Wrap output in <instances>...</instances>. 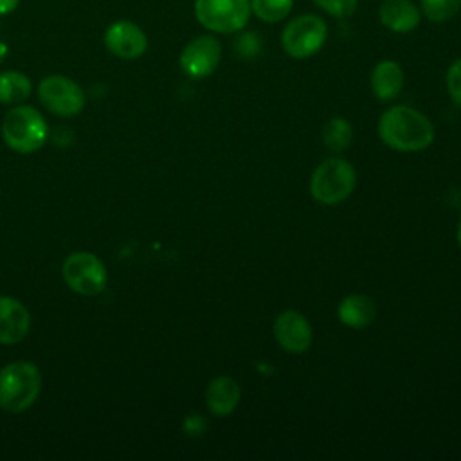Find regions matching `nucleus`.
<instances>
[{
	"instance_id": "nucleus-1",
	"label": "nucleus",
	"mask_w": 461,
	"mask_h": 461,
	"mask_svg": "<svg viewBox=\"0 0 461 461\" xmlns=\"http://www.w3.org/2000/svg\"><path fill=\"white\" fill-rule=\"evenodd\" d=\"M378 137L391 149L403 153L421 151L432 144L434 126L421 112L398 104L380 115Z\"/></svg>"
},
{
	"instance_id": "nucleus-2",
	"label": "nucleus",
	"mask_w": 461,
	"mask_h": 461,
	"mask_svg": "<svg viewBox=\"0 0 461 461\" xmlns=\"http://www.w3.org/2000/svg\"><path fill=\"white\" fill-rule=\"evenodd\" d=\"M41 373L29 360H16L0 369V407L7 412L27 411L40 396Z\"/></svg>"
},
{
	"instance_id": "nucleus-3",
	"label": "nucleus",
	"mask_w": 461,
	"mask_h": 461,
	"mask_svg": "<svg viewBox=\"0 0 461 461\" xmlns=\"http://www.w3.org/2000/svg\"><path fill=\"white\" fill-rule=\"evenodd\" d=\"M47 122L43 115L29 106L18 104L11 108L2 121L4 142L16 153H34L47 140Z\"/></svg>"
},
{
	"instance_id": "nucleus-4",
	"label": "nucleus",
	"mask_w": 461,
	"mask_h": 461,
	"mask_svg": "<svg viewBox=\"0 0 461 461\" xmlns=\"http://www.w3.org/2000/svg\"><path fill=\"white\" fill-rule=\"evenodd\" d=\"M357 175L344 158H328L321 162L310 180L312 196L324 205H335L349 198L355 189Z\"/></svg>"
},
{
	"instance_id": "nucleus-5",
	"label": "nucleus",
	"mask_w": 461,
	"mask_h": 461,
	"mask_svg": "<svg viewBox=\"0 0 461 461\" xmlns=\"http://www.w3.org/2000/svg\"><path fill=\"white\" fill-rule=\"evenodd\" d=\"M196 22L212 34L241 32L250 20V0H194Z\"/></svg>"
},
{
	"instance_id": "nucleus-6",
	"label": "nucleus",
	"mask_w": 461,
	"mask_h": 461,
	"mask_svg": "<svg viewBox=\"0 0 461 461\" xmlns=\"http://www.w3.org/2000/svg\"><path fill=\"white\" fill-rule=\"evenodd\" d=\"M328 38L326 22L313 13L294 16L281 32V47L294 59H306L317 54Z\"/></svg>"
},
{
	"instance_id": "nucleus-7",
	"label": "nucleus",
	"mask_w": 461,
	"mask_h": 461,
	"mask_svg": "<svg viewBox=\"0 0 461 461\" xmlns=\"http://www.w3.org/2000/svg\"><path fill=\"white\" fill-rule=\"evenodd\" d=\"M61 272L67 286L79 295L92 297L106 288V267L92 252H72L63 261Z\"/></svg>"
},
{
	"instance_id": "nucleus-8",
	"label": "nucleus",
	"mask_w": 461,
	"mask_h": 461,
	"mask_svg": "<svg viewBox=\"0 0 461 461\" xmlns=\"http://www.w3.org/2000/svg\"><path fill=\"white\" fill-rule=\"evenodd\" d=\"M38 97L50 113L59 117H74L85 108L83 88L61 74L43 77L38 85Z\"/></svg>"
},
{
	"instance_id": "nucleus-9",
	"label": "nucleus",
	"mask_w": 461,
	"mask_h": 461,
	"mask_svg": "<svg viewBox=\"0 0 461 461\" xmlns=\"http://www.w3.org/2000/svg\"><path fill=\"white\" fill-rule=\"evenodd\" d=\"M221 43L212 34H198L185 43L178 56L182 72L193 79L209 77L220 65Z\"/></svg>"
},
{
	"instance_id": "nucleus-10",
	"label": "nucleus",
	"mask_w": 461,
	"mask_h": 461,
	"mask_svg": "<svg viewBox=\"0 0 461 461\" xmlns=\"http://www.w3.org/2000/svg\"><path fill=\"white\" fill-rule=\"evenodd\" d=\"M103 43L110 54L121 59H137L148 50L146 32L130 20L112 22L103 34Z\"/></svg>"
},
{
	"instance_id": "nucleus-11",
	"label": "nucleus",
	"mask_w": 461,
	"mask_h": 461,
	"mask_svg": "<svg viewBox=\"0 0 461 461\" xmlns=\"http://www.w3.org/2000/svg\"><path fill=\"white\" fill-rule=\"evenodd\" d=\"M274 337L285 351L303 353L312 344V326L303 313L286 310L276 317Z\"/></svg>"
},
{
	"instance_id": "nucleus-12",
	"label": "nucleus",
	"mask_w": 461,
	"mask_h": 461,
	"mask_svg": "<svg viewBox=\"0 0 461 461\" xmlns=\"http://www.w3.org/2000/svg\"><path fill=\"white\" fill-rule=\"evenodd\" d=\"M31 330L29 310L14 297L0 295V344L22 342Z\"/></svg>"
},
{
	"instance_id": "nucleus-13",
	"label": "nucleus",
	"mask_w": 461,
	"mask_h": 461,
	"mask_svg": "<svg viewBox=\"0 0 461 461\" xmlns=\"http://www.w3.org/2000/svg\"><path fill=\"white\" fill-rule=\"evenodd\" d=\"M380 23L398 34L414 31L421 22V11L411 0H384L378 7Z\"/></svg>"
},
{
	"instance_id": "nucleus-14",
	"label": "nucleus",
	"mask_w": 461,
	"mask_h": 461,
	"mask_svg": "<svg viewBox=\"0 0 461 461\" xmlns=\"http://www.w3.org/2000/svg\"><path fill=\"white\" fill-rule=\"evenodd\" d=\"M240 396L241 391L238 382L227 375L212 378L205 389V403L214 416L230 414L238 407Z\"/></svg>"
},
{
	"instance_id": "nucleus-15",
	"label": "nucleus",
	"mask_w": 461,
	"mask_h": 461,
	"mask_svg": "<svg viewBox=\"0 0 461 461\" xmlns=\"http://www.w3.org/2000/svg\"><path fill=\"white\" fill-rule=\"evenodd\" d=\"M403 88V70L393 59H382L371 72V90L376 99L391 101Z\"/></svg>"
},
{
	"instance_id": "nucleus-16",
	"label": "nucleus",
	"mask_w": 461,
	"mask_h": 461,
	"mask_svg": "<svg viewBox=\"0 0 461 461\" xmlns=\"http://www.w3.org/2000/svg\"><path fill=\"white\" fill-rule=\"evenodd\" d=\"M337 315L344 326L353 330H362L375 321L376 306L367 295L351 294L340 301L337 308Z\"/></svg>"
},
{
	"instance_id": "nucleus-17",
	"label": "nucleus",
	"mask_w": 461,
	"mask_h": 461,
	"mask_svg": "<svg viewBox=\"0 0 461 461\" xmlns=\"http://www.w3.org/2000/svg\"><path fill=\"white\" fill-rule=\"evenodd\" d=\"M32 83L20 70H5L0 74V103L16 104L31 95Z\"/></svg>"
},
{
	"instance_id": "nucleus-18",
	"label": "nucleus",
	"mask_w": 461,
	"mask_h": 461,
	"mask_svg": "<svg viewBox=\"0 0 461 461\" xmlns=\"http://www.w3.org/2000/svg\"><path fill=\"white\" fill-rule=\"evenodd\" d=\"M322 139L331 151H342L353 139V128L344 117H331L322 128Z\"/></svg>"
},
{
	"instance_id": "nucleus-19",
	"label": "nucleus",
	"mask_w": 461,
	"mask_h": 461,
	"mask_svg": "<svg viewBox=\"0 0 461 461\" xmlns=\"http://www.w3.org/2000/svg\"><path fill=\"white\" fill-rule=\"evenodd\" d=\"M294 9V0H250L252 14L265 23L285 20Z\"/></svg>"
},
{
	"instance_id": "nucleus-20",
	"label": "nucleus",
	"mask_w": 461,
	"mask_h": 461,
	"mask_svg": "<svg viewBox=\"0 0 461 461\" xmlns=\"http://www.w3.org/2000/svg\"><path fill=\"white\" fill-rule=\"evenodd\" d=\"M418 7L429 22L445 23L459 13L461 0H420Z\"/></svg>"
},
{
	"instance_id": "nucleus-21",
	"label": "nucleus",
	"mask_w": 461,
	"mask_h": 461,
	"mask_svg": "<svg viewBox=\"0 0 461 461\" xmlns=\"http://www.w3.org/2000/svg\"><path fill=\"white\" fill-rule=\"evenodd\" d=\"M313 4L333 18H348L355 13L358 0H313Z\"/></svg>"
},
{
	"instance_id": "nucleus-22",
	"label": "nucleus",
	"mask_w": 461,
	"mask_h": 461,
	"mask_svg": "<svg viewBox=\"0 0 461 461\" xmlns=\"http://www.w3.org/2000/svg\"><path fill=\"white\" fill-rule=\"evenodd\" d=\"M234 49L243 59L256 58L261 50V38L258 32H241L234 41Z\"/></svg>"
},
{
	"instance_id": "nucleus-23",
	"label": "nucleus",
	"mask_w": 461,
	"mask_h": 461,
	"mask_svg": "<svg viewBox=\"0 0 461 461\" xmlns=\"http://www.w3.org/2000/svg\"><path fill=\"white\" fill-rule=\"evenodd\" d=\"M447 90L452 103L461 108V58L454 59L447 70Z\"/></svg>"
},
{
	"instance_id": "nucleus-24",
	"label": "nucleus",
	"mask_w": 461,
	"mask_h": 461,
	"mask_svg": "<svg viewBox=\"0 0 461 461\" xmlns=\"http://www.w3.org/2000/svg\"><path fill=\"white\" fill-rule=\"evenodd\" d=\"M184 429H185L189 434H200V432H203V429H205V421H203L202 416H198V414L187 416L185 421H184Z\"/></svg>"
},
{
	"instance_id": "nucleus-25",
	"label": "nucleus",
	"mask_w": 461,
	"mask_h": 461,
	"mask_svg": "<svg viewBox=\"0 0 461 461\" xmlns=\"http://www.w3.org/2000/svg\"><path fill=\"white\" fill-rule=\"evenodd\" d=\"M20 5V0H0V16H7L16 11Z\"/></svg>"
},
{
	"instance_id": "nucleus-26",
	"label": "nucleus",
	"mask_w": 461,
	"mask_h": 461,
	"mask_svg": "<svg viewBox=\"0 0 461 461\" xmlns=\"http://www.w3.org/2000/svg\"><path fill=\"white\" fill-rule=\"evenodd\" d=\"M457 243L461 247V221H459V227H457Z\"/></svg>"
}]
</instances>
